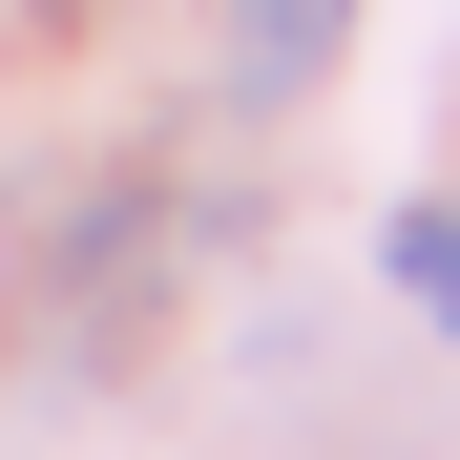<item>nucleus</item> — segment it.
Masks as SVG:
<instances>
[{
  "label": "nucleus",
  "instance_id": "nucleus-2",
  "mask_svg": "<svg viewBox=\"0 0 460 460\" xmlns=\"http://www.w3.org/2000/svg\"><path fill=\"white\" fill-rule=\"evenodd\" d=\"M376 272H398V314H419V335H460V189L376 209Z\"/></svg>",
  "mask_w": 460,
  "mask_h": 460
},
{
  "label": "nucleus",
  "instance_id": "nucleus-3",
  "mask_svg": "<svg viewBox=\"0 0 460 460\" xmlns=\"http://www.w3.org/2000/svg\"><path fill=\"white\" fill-rule=\"evenodd\" d=\"M42 22H63V0H42Z\"/></svg>",
  "mask_w": 460,
  "mask_h": 460
},
{
  "label": "nucleus",
  "instance_id": "nucleus-1",
  "mask_svg": "<svg viewBox=\"0 0 460 460\" xmlns=\"http://www.w3.org/2000/svg\"><path fill=\"white\" fill-rule=\"evenodd\" d=\"M356 42V0H230V105H314Z\"/></svg>",
  "mask_w": 460,
  "mask_h": 460
}]
</instances>
